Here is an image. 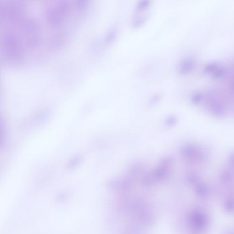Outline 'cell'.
<instances>
[{
  "label": "cell",
  "mask_w": 234,
  "mask_h": 234,
  "mask_svg": "<svg viewBox=\"0 0 234 234\" xmlns=\"http://www.w3.org/2000/svg\"><path fill=\"white\" fill-rule=\"evenodd\" d=\"M195 66V61L192 58H186L180 61L178 66V72L181 75H185L190 72Z\"/></svg>",
  "instance_id": "6da1fadb"
},
{
  "label": "cell",
  "mask_w": 234,
  "mask_h": 234,
  "mask_svg": "<svg viewBox=\"0 0 234 234\" xmlns=\"http://www.w3.org/2000/svg\"><path fill=\"white\" fill-rule=\"evenodd\" d=\"M150 1L148 0H143L140 1L137 4L136 7V12H141L143 10H145L148 8L150 6Z\"/></svg>",
  "instance_id": "7a4b0ae2"
},
{
  "label": "cell",
  "mask_w": 234,
  "mask_h": 234,
  "mask_svg": "<svg viewBox=\"0 0 234 234\" xmlns=\"http://www.w3.org/2000/svg\"><path fill=\"white\" fill-rule=\"evenodd\" d=\"M146 20V17L143 16L135 19L133 22L132 26L134 28H138L143 25Z\"/></svg>",
  "instance_id": "3957f363"
},
{
  "label": "cell",
  "mask_w": 234,
  "mask_h": 234,
  "mask_svg": "<svg viewBox=\"0 0 234 234\" xmlns=\"http://www.w3.org/2000/svg\"><path fill=\"white\" fill-rule=\"evenodd\" d=\"M222 176L223 181L226 183L231 182L234 178V174L229 171H225Z\"/></svg>",
  "instance_id": "277c9868"
},
{
  "label": "cell",
  "mask_w": 234,
  "mask_h": 234,
  "mask_svg": "<svg viewBox=\"0 0 234 234\" xmlns=\"http://www.w3.org/2000/svg\"><path fill=\"white\" fill-rule=\"evenodd\" d=\"M116 32L115 31V30H113L111 31L107 36V40L109 42H111L114 40L116 36Z\"/></svg>",
  "instance_id": "5b68a950"
},
{
  "label": "cell",
  "mask_w": 234,
  "mask_h": 234,
  "mask_svg": "<svg viewBox=\"0 0 234 234\" xmlns=\"http://www.w3.org/2000/svg\"><path fill=\"white\" fill-rule=\"evenodd\" d=\"M229 162L231 166L234 167V153L232 154L229 157Z\"/></svg>",
  "instance_id": "8992f818"
}]
</instances>
